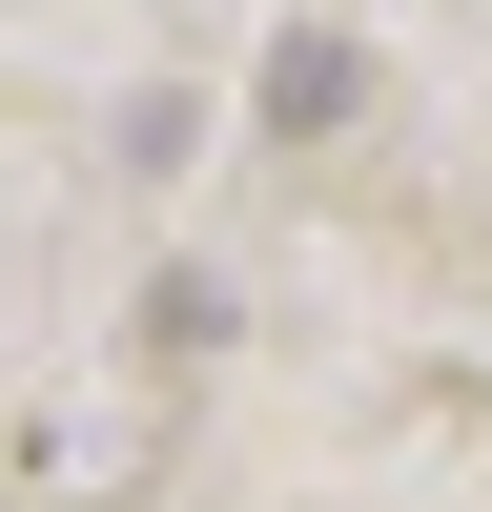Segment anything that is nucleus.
<instances>
[{
  "label": "nucleus",
  "instance_id": "nucleus-1",
  "mask_svg": "<svg viewBox=\"0 0 492 512\" xmlns=\"http://www.w3.org/2000/svg\"><path fill=\"white\" fill-rule=\"evenodd\" d=\"M349 82H369V62H349L328 21H287V41H267V123H287V144H328V123H349Z\"/></svg>",
  "mask_w": 492,
  "mask_h": 512
}]
</instances>
